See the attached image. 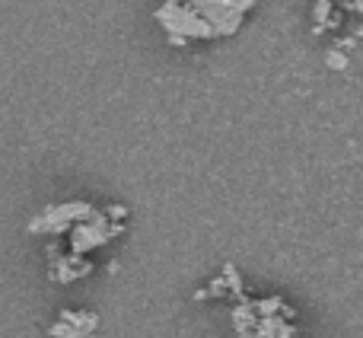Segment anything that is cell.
Returning <instances> with one entry per match:
<instances>
[{
  "label": "cell",
  "mask_w": 363,
  "mask_h": 338,
  "mask_svg": "<svg viewBox=\"0 0 363 338\" xmlns=\"http://www.w3.org/2000/svg\"><path fill=\"white\" fill-rule=\"evenodd\" d=\"M67 233H70V252H77V256H86V252L106 246L108 239L121 236V233H125V224H121V220H108L106 214L93 211L89 217L77 220V224L70 227Z\"/></svg>",
  "instance_id": "3"
},
{
  "label": "cell",
  "mask_w": 363,
  "mask_h": 338,
  "mask_svg": "<svg viewBox=\"0 0 363 338\" xmlns=\"http://www.w3.org/2000/svg\"><path fill=\"white\" fill-rule=\"evenodd\" d=\"M61 320L70 322L74 329H80L83 335H93L96 329H99V316H96V313H86V310H83V313H80V310H64Z\"/></svg>",
  "instance_id": "5"
},
{
  "label": "cell",
  "mask_w": 363,
  "mask_h": 338,
  "mask_svg": "<svg viewBox=\"0 0 363 338\" xmlns=\"http://www.w3.org/2000/svg\"><path fill=\"white\" fill-rule=\"evenodd\" d=\"M354 45H357V38H354V36H347V38H338V48H341V51H351Z\"/></svg>",
  "instance_id": "15"
},
{
  "label": "cell",
  "mask_w": 363,
  "mask_h": 338,
  "mask_svg": "<svg viewBox=\"0 0 363 338\" xmlns=\"http://www.w3.org/2000/svg\"><path fill=\"white\" fill-rule=\"evenodd\" d=\"M48 335L51 338H86L80 329H74L70 322H64V320H57L55 326H48Z\"/></svg>",
  "instance_id": "9"
},
{
  "label": "cell",
  "mask_w": 363,
  "mask_h": 338,
  "mask_svg": "<svg viewBox=\"0 0 363 338\" xmlns=\"http://www.w3.org/2000/svg\"><path fill=\"white\" fill-rule=\"evenodd\" d=\"M341 10H347V13H360V10H363V0H341Z\"/></svg>",
  "instance_id": "14"
},
{
  "label": "cell",
  "mask_w": 363,
  "mask_h": 338,
  "mask_svg": "<svg viewBox=\"0 0 363 338\" xmlns=\"http://www.w3.org/2000/svg\"><path fill=\"white\" fill-rule=\"evenodd\" d=\"M185 6H191L207 26H211L213 38H223L239 32L245 13L258 4V0H182Z\"/></svg>",
  "instance_id": "2"
},
{
  "label": "cell",
  "mask_w": 363,
  "mask_h": 338,
  "mask_svg": "<svg viewBox=\"0 0 363 338\" xmlns=\"http://www.w3.org/2000/svg\"><path fill=\"white\" fill-rule=\"evenodd\" d=\"M223 284H226V290H230V297L236 303H242V300H249V297H245V290H242V278H239V271H236V265H226L223 268Z\"/></svg>",
  "instance_id": "7"
},
{
  "label": "cell",
  "mask_w": 363,
  "mask_h": 338,
  "mask_svg": "<svg viewBox=\"0 0 363 338\" xmlns=\"http://www.w3.org/2000/svg\"><path fill=\"white\" fill-rule=\"evenodd\" d=\"M93 211H96V207L89 205V201H64V205H51V207H45L42 214H35V217L26 224V230H29V233H51V236H61V233H67L77 220L89 217Z\"/></svg>",
  "instance_id": "4"
},
{
  "label": "cell",
  "mask_w": 363,
  "mask_h": 338,
  "mask_svg": "<svg viewBox=\"0 0 363 338\" xmlns=\"http://www.w3.org/2000/svg\"><path fill=\"white\" fill-rule=\"evenodd\" d=\"M258 322V313L252 310V300H242L233 307V326H236V332H242V329H255Z\"/></svg>",
  "instance_id": "6"
},
{
  "label": "cell",
  "mask_w": 363,
  "mask_h": 338,
  "mask_svg": "<svg viewBox=\"0 0 363 338\" xmlns=\"http://www.w3.org/2000/svg\"><path fill=\"white\" fill-rule=\"evenodd\" d=\"M236 335H239V338H258L255 329H242V332H236Z\"/></svg>",
  "instance_id": "16"
},
{
  "label": "cell",
  "mask_w": 363,
  "mask_h": 338,
  "mask_svg": "<svg viewBox=\"0 0 363 338\" xmlns=\"http://www.w3.org/2000/svg\"><path fill=\"white\" fill-rule=\"evenodd\" d=\"M207 297H217V300H226V297H230V290H226L223 278H213V281H211V290H207Z\"/></svg>",
  "instance_id": "12"
},
{
  "label": "cell",
  "mask_w": 363,
  "mask_h": 338,
  "mask_svg": "<svg viewBox=\"0 0 363 338\" xmlns=\"http://www.w3.org/2000/svg\"><path fill=\"white\" fill-rule=\"evenodd\" d=\"M153 19L160 23V29L169 36V42L176 45V48H185L194 38H213L211 26H207L191 6L182 4V0H163V4L153 10Z\"/></svg>",
  "instance_id": "1"
},
{
  "label": "cell",
  "mask_w": 363,
  "mask_h": 338,
  "mask_svg": "<svg viewBox=\"0 0 363 338\" xmlns=\"http://www.w3.org/2000/svg\"><path fill=\"white\" fill-rule=\"evenodd\" d=\"M281 303H284V297H268V300H252V310H255L258 316H271V313H277V310H281Z\"/></svg>",
  "instance_id": "10"
},
{
  "label": "cell",
  "mask_w": 363,
  "mask_h": 338,
  "mask_svg": "<svg viewBox=\"0 0 363 338\" xmlns=\"http://www.w3.org/2000/svg\"><path fill=\"white\" fill-rule=\"evenodd\" d=\"M325 64H328L332 70H347V55H345L341 48H332V51L325 55Z\"/></svg>",
  "instance_id": "11"
},
{
  "label": "cell",
  "mask_w": 363,
  "mask_h": 338,
  "mask_svg": "<svg viewBox=\"0 0 363 338\" xmlns=\"http://www.w3.org/2000/svg\"><path fill=\"white\" fill-rule=\"evenodd\" d=\"M332 13H335V0H315V6H313V32L315 36L325 32V23Z\"/></svg>",
  "instance_id": "8"
},
{
  "label": "cell",
  "mask_w": 363,
  "mask_h": 338,
  "mask_svg": "<svg viewBox=\"0 0 363 338\" xmlns=\"http://www.w3.org/2000/svg\"><path fill=\"white\" fill-rule=\"evenodd\" d=\"M106 217H108V220H125V217H128V207H125V205H108Z\"/></svg>",
  "instance_id": "13"
}]
</instances>
